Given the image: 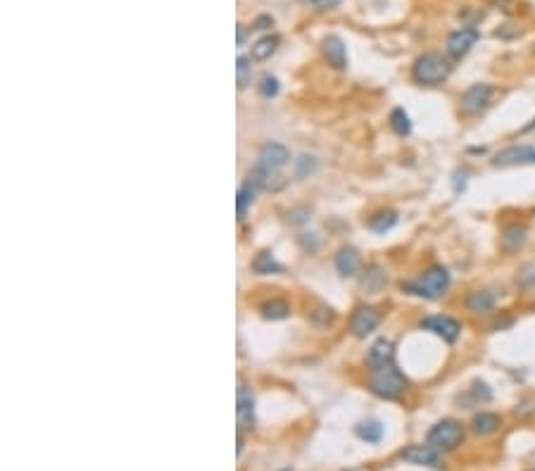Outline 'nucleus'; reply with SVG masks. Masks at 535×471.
<instances>
[{"label":"nucleus","instance_id":"nucleus-20","mask_svg":"<svg viewBox=\"0 0 535 471\" xmlns=\"http://www.w3.org/2000/svg\"><path fill=\"white\" fill-rule=\"evenodd\" d=\"M355 433H357V438L364 440V442H381L383 424H381V421H376V419L360 421V424L355 426Z\"/></svg>","mask_w":535,"mask_h":471},{"label":"nucleus","instance_id":"nucleus-34","mask_svg":"<svg viewBox=\"0 0 535 471\" xmlns=\"http://www.w3.org/2000/svg\"><path fill=\"white\" fill-rule=\"evenodd\" d=\"M531 131H535V117H533L531 121H528V124H526L524 128H521V133H531Z\"/></svg>","mask_w":535,"mask_h":471},{"label":"nucleus","instance_id":"nucleus-10","mask_svg":"<svg viewBox=\"0 0 535 471\" xmlns=\"http://www.w3.org/2000/svg\"><path fill=\"white\" fill-rule=\"evenodd\" d=\"M535 164V146H509L492 157V167H528Z\"/></svg>","mask_w":535,"mask_h":471},{"label":"nucleus","instance_id":"nucleus-6","mask_svg":"<svg viewBox=\"0 0 535 471\" xmlns=\"http://www.w3.org/2000/svg\"><path fill=\"white\" fill-rule=\"evenodd\" d=\"M290 162V150L281 146V143H264L260 148V155H257V167L260 171H269V174H276L278 169H283L285 164Z\"/></svg>","mask_w":535,"mask_h":471},{"label":"nucleus","instance_id":"nucleus-26","mask_svg":"<svg viewBox=\"0 0 535 471\" xmlns=\"http://www.w3.org/2000/svg\"><path fill=\"white\" fill-rule=\"evenodd\" d=\"M385 283H388V274H385L381 267H371L367 278L362 281V288H367V290H381Z\"/></svg>","mask_w":535,"mask_h":471},{"label":"nucleus","instance_id":"nucleus-11","mask_svg":"<svg viewBox=\"0 0 535 471\" xmlns=\"http://www.w3.org/2000/svg\"><path fill=\"white\" fill-rule=\"evenodd\" d=\"M383 314L371 305H360L352 312V319H350V331H352L357 338H367L371 331H376L378 324H381Z\"/></svg>","mask_w":535,"mask_h":471},{"label":"nucleus","instance_id":"nucleus-19","mask_svg":"<svg viewBox=\"0 0 535 471\" xmlns=\"http://www.w3.org/2000/svg\"><path fill=\"white\" fill-rule=\"evenodd\" d=\"M278 43H281V39H278L276 34H267L253 43L250 55H253V60H269V57L278 50Z\"/></svg>","mask_w":535,"mask_h":471},{"label":"nucleus","instance_id":"nucleus-32","mask_svg":"<svg viewBox=\"0 0 535 471\" xmlns=\"http://www.w3.org/2000/svg\"><path fill=\"white\" fill-rule=\"evenodd\" d=\"M305 3L310 7H314V10H333L340 0H305Z\"/></svg>","mask_w":535,"mask_h":471},{"label":"nucleus","instance_id":"nucleus-36","mask_svg":"<svg viewBox=\"0 0 535 471\" xmlns=\"http://www.w3.org/2000/svg\"><path fill=\"white\" fill-rule=\"evenodd\" d=\"M283 471H290V469H283Z\"/></svg>","mask_w":535,"mask_h":471},{"label":"nucleus","instance_id":"nucleus-30","mask_svg":"<svg viewBox=\"0 0 535 471\" xmlns=\"http://www.w3.org/2000/svg\"><path fill=\"white\" fill-rule=\"evenodd\" d=\"M471 395H474V400H478V402H488V400L492 397V392L485 381H474V385H471Z\"/></svg>","mask_w":535,"mask_h":471},{"label":"nucleus","instance_id":"nucleus-5","mask_svg":"<svg viewBox=\"0 0 535 471\" xmlns=\"http://www.w3.org/2000/svg\"><path fill=\"white\" fill-rule=\"evenodd\" d=\"M492 93H495V88H492L490 83H474V86H469V88L464 91L462 98H459V110H462V114H469V117H474V114L483 112L485 107L490 105Z\"/></svg>","mask_w":535,"mask_h":471},{"label":"nucleus","instance_id":"nucleus-17","mask_svg":"<svg viewBox=\"0 0 535 471\" xmlns=\"http://www.w3.org/2000/svg\"><path fill=\"white\" fill-rule=\"evenodd\" d=\"M499 426H502V417L495 414V412H481V414H476V417L471 419V431H474L476 435H481V438L497 433Z\"/></svg>","mask_w":535,"mask_h":471},{"label":"nucleus","instance_id":"nucleus-15","mask_svg":"<svg viewBox=\"0 0 535 471\" xmlns=\"http://www.w3.org/2000/svg\"><path fill=\"white\" fill-rule=\"evenodd\" d=\"M395 360V345H392V340L388 338H378L371 343V348L367 350V362L369 367H383V364H388Z\"/></svg>","mask_w":535,"mask_h":471},{"label":"nucleus","instance_id":"nucleus-31","mask_svg":"<svg viewBox=\"0 0 535 471\" xmlns=\"http://www.w3.org/2000/svg\"><path fill=\"white\" fill-rule=\"evenodd\" d=\"M516 281H519L521 285H526V288H531V285H535V267H526V269L519 274Z\"/></svg>","mask_w":535,"mask_h":471},{"label":"nucleus","instance_id":"nucleus-13","mask_svg":"<svg viewBox=\"0 0 535 471\" xmlns=\"http://www.w3.org/2000/svg\"><path fill=\"white\" fill-rule=\"evenodd\" d=\"M526 240H528V226L519 224V221L506 224L502 228V233H499V245H502L504 253H519L526 245Z\"/></svg>","mask_w":535,"mask_h":471},{"label":"nucleus","instance_id":"nucleus-8","mask_svg":"<svg viewBox=\"0 0 535 471\" xmlns=\"http://www.w3.org/2000/svg\"><path fill=\"white\" fill-rule=\"evenodd\" d=\"M478 39H481V31H478L476 26H462L457 29L447 36V55L452 57V60H462V57H467L471 53V48L476 46Z\"/></svg>","mask_w":535,"mask_h":471},{"label":"nucleus","instance_id":"nucleus-27","mask_svg":"<svg viewBox=\"0 0 535 471\" xmlns=\"http://www.w3.org/2000/svg\"><path fill=\"white\" fill-rule=\"evenodd\" d=\"M235 71H238V88L243 91L250 81H253V64H250L245 55H240L238 60H235Z\"/></svg>","mask_w":535,"mask_h":471},{"label":"nucleus","instance_id":"nucleus-24","mask_svg":"<svg viewBox=\"0 0 535 471\" xmlns=\"http://www.w3.org/2000/svg\"><path fill=\"white\" fill-rule=\"evenodd\" d=\"M262 317L264 319H271V321H278V319H285L290 314V307L285 300H267L262 307H260Z\"/></svg>","mask_w":535,"mask_h":471},{"label":"nucleus","instance_id":"nucleus-9","mask_svg":"<svg viewBox=\"0 0 535 471\" xmlns=\"http://www.w3.org/2000/svg\"><path fill=\"white\" fill-rule=\"evenodd\" d=\"M404 462L417 464V467H426V469H445V460H442V452L433 445H409L399 452Z\"/></svg>","mask_w":535,"mask_h":471},{"label":"nucleus","instance_id":"nucleus-25","mask_svg":"<svg viewBox=\"0 0 535 471\" xmlns=\"http://www.w3.org/2000/svg\"><path fill=\"white\" fill-rule=\"evenodd\" d=\"M390 128L397 136H409L412 133V119H409V114L402 110V107H395V110L390 112Z\"/></svg>","mask_w":535,"mask_h":471},{"label":"nucleus","instance_id":"nucleus-4","mask_svg":"<svg viewBox=\"0 0 535 471\" xmlns=\"http://www.w3.org/2000/svg\"><path fill=\"white\" fill-rule=\"evenodd\" d=\"M464 438H467V431L457 419H442L428 431V445L438 447L440 452H452L462 445Z\"/></svg>","mask_w":535,"mask_h":471},{"label":"nucleus","instance_id":"nucleus-21","mask_svg":"<svg viewBox=\"0 0 535 471\" xmlns=\"http://www.w3.org/2000/svg\"><path fill=\"white\" fill-rule=\"evenodd\" d=\"M395 226H397V212L392 210H381L369 217V228L374 233H388Z\"/></svg>","mask_w":535,"mask_h":471},{"label":"nucleus","instance_id":"nucleus-18","mask_svg":"<svg viewBox=\"0 0 535 471\" xmlns=\"http://www.w3.org/2000/svg\"><path fill=\"white\" fill-rule=\"evenodd\" d=\"M464 305L474 314H490L495 310V295L490 290H471L467 300H464Z\"/></svg>","mask_w":535,"mask_h":471},{"label":"nucleus","instance_id":"nucleus-23","mask_svg":"<svg viewBox=\"0 0 535 471\" xmlns=\"http://www.w3.org/2000/svg\"><path fill=\"white\" fill-rule=\"evenodd\" d=\"M250 267H253L255 274H278V271L283 269L281 262H278L271 253H267V250L260 253V255H255V260H253Z\"/></svg>","mask_w":535,"mask_h":471},{"label":"nucleus","instance_id":"nucleus-14","mask_svg":"<svg viewBox=\"0 0 535 471\" xmlns=\"http://www.w3.org/2000/svg\"><path fill=\"white\" fill-rule=\"evenodd\" d=\"M321 50H324L326 62L335 69H345L347 67V50L345 43H342L340 36H326L324 43H321Z\"/></svg>","mask_w":535,"mask_h":471},{"label":"nucleus","instance_id":"nucleus-12","mask_svg":"<svg viewBox=\"0 0 535 471\" xmlns=\"http://www.w3.org/2000/svg\"><path fill=\"white\" fill-rule=\"evenodd\" d=\"M235 417H238V433L250 431L255 426V392L248 383L238 385V410H235Z\"/></svg>","mask_w":535,"mask_h":471},{"label":"nucleus","instance_id":"nucleus-22","mask_svg":"<svg viewBox=\"0 0 535 471\" xmlns=\"http://www.w3.org/2000/svg\"><path fill=\"white\" fill-rule=\"evenodd\" d=\"M257 188H260V186H257V183L253 181V178H248V181L238 188V200H235V210H238V217H240V219L245 217L248 207L255 203Z\"/></svg>","mask_w":535,"mask_h":471},{"label":"nucleus","instance_id":"nucleus-2","mask_svg":"<svg viewBox=\"0 0 535 471\" xmlns=\"http://www.w3.org/2000/svg\"><path fill=\"white\" fill-rule=\"evenodd\" d=\"M369 388L374 395L383 400H397L407 390V376L397 369L395 362H388L383 367H374L369 374Z\"/></svg>","mask_w":535,"mask_h":471},{"label":"nucleus","instance_id":"nucleus-7","mask_svg":"<svg viewBox=\"0 0 535 471\" xmlns=\"http://www.w3.org/2000/svg\"><path fill=\"white\" fill-rule=\"evenodd\" d=\"M419 326L426 328V331L435 333L438 338H442L445 343H457V340H459V335H462V324L454 317H449V314H431V317L421 319Z\"/></svg>","mask_w":535,"mask_h":471},{"label":"nucleus","instance_id":"nucleus-33","mask_svg":"<svg viewBox=\"0 0 535 471\" xmlns=\"http://www.w3.org/2000/svg\"><path fill=\"white\" fill-rule=\"evenodd\" d=\"M271 24H274V19H271V17H260V19L255 21L253 29H269Z\"/></svg>","mask_w":535,"mask_h":471},{"label":"nucleus","instance_id":"nucleus-1","mask_svg":"<svg viewBox=\"0 0 535 471\" xmlns=\"http://www.w3.org/2000/svg\"><path fill=\"white\" fill-rule=\"evenodd\" d=\"M449 283H452V276H449L447 267L442 264H433L426 271L414 278L409 283H402L404 290H409L412 295L424 298V300H438L449 290Z\"/></svg>","mask_w":535,"mask_h":471},{"label":"nucleus","instance_id":"nucleus-16","mask_svg":"<svg viewBox=\"0 0 535 471\" xmlns=\"http://www.w3.org/2000/svg\"><path fill=\"white\" fill-rule=\"evenodd\" d=\"M360 264H362L360 253H357L355 248H350V245L340 248L338 255H335V269H338V274L345 276V278L355 276L357 271H360Z\"/></svg>","mask_w":535,"mask_h":471},{"label":"nucleus","instance_id":"nucleus-29","mask_svg":"<svg viewBox=\"0 0 535 471\" xmlns=\"http://www.w3.org/2000/svg\"><path fill=\"white\" fill-rule=\"evenodd\" d=\"M260 93L264 98H274L278 93V78L276 76H262V83H260Z\"/></svg>","mask_w":535,"mask_h":471},{"label":"nucleus","instance_id":"nucleus-35","mask_svg":"<svg viewBox=\"0 0 535 471\" xmlns=\"http://www.w3.org/2000/svg\"><path fill=\"white\" fill-rule=\"evenodd\" d=\"M238 43H240V46L245 43V26H243V24H238Z\"/></svg>","mask_w":535,"mask_h":471},{"label":"nucleus","instance_id":"nucleus-28","mask_svg":"<svg viewBox=\"0 0 535 471\" xmlns=\"http://www.w3.org/2000/svg\"><path fill=\"white\" fill-rule=\"evenodd\" d=\"M314 169H317V160H314L312 155H300L297 160H295V174H297L300 178L310 176Z\"/></svg>","mask_w":535,"mask_h":471},{"label":"nucleus","instance_id":"nucleus-3","mask_svg":"<svg viewBox=\"0 0 535 471\" xmlns=\"http://www.w3.org/2000/svg\"><path fill=\"white\" fill-rule=\"evenodd\" d=\"M452 74V64L440 53H424L412 64V78L421 86H440Z\"/></svg>","mask_w":535,"mask_h":471}]
</instances>
